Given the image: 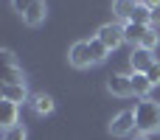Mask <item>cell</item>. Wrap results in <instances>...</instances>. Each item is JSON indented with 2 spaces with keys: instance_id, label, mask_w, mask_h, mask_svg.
I'll list each match as a JSON object with an SVG mask.
<instances>
[{
  "instance_id": "obj_1",
  "label": "cell",
  "mask_w": 160,
  "mask_h": 140,
  "mask_svg": "<svg viewBox=\"0 0 160 140\" xmlns=\"http://www.w3.org/2000/svg\"><path fill=\"white\" fill-rule=\"evenodd\" d=\"M135 126L141 135H149L160 129V104L152 101V98H141L135 104Z\"/></svg>"
},
{
  "instance_id": "obj_2",
  "label": "cell",
  "mask_w": 160,
  "mask_h": 140,
  "mask_svg": "<svg viewBox=\"0 0 160 140\" xmlns=\"http://www.w3.org/2000/svg\"><path fill=\"white\" fill-rule=\"evenodd\" d=\"M132 129H138L135 126V112H118L112 121H110V132L115 135V138H127V135H132Z\"/></svg>"
},
{
  "instance_id": "obj_3",
  "label": "cell",
  "mask_w": 160,
  "mask_h": 140,
  "mask_svg": "<svg viewBox=\"0 0 160 140\" xmlns=\"http://www.w3.org/2000/svg\"><path fill=\"white\" fill-rule=\"evenodd\" d=\"M110 51H115L121 42H124V25H115V22H107V25H101L98 28V34H96Z\"/></svg>"
},
{
  "instance_id": "obj_4",
  "label": "cell",
  "mask_w": 160,
  "mask_h": 140,
  "mask_svg": "<svg viewBox=\"0 0 160 140\" xmlns=\"http://www.w3.org/2000/svg\"><path fill=\"white\" fill-rule=\"evenodd\" d=\"M107 90L118 98H127L132 95V76H124V73H112L107 76Z\"/></svg>"
},
{
  "instance_id": "obj_5",
  "label": "cell",
  "mask_w": 160,
  "mask_h": 140,
  "mask_svg": "<svg viewBox=\"0 0 160 140\" xmlns=\"http://www.w3.org/2000/svg\"><path fill=\"white\" fill-rule=\"evenodd\" d=\"M155 53L146 51V48H132V56H129V65H132V73H146L152 65H155Z\"/></svg>"
},
{
  "instance_id": "obj_6",
  "label": "cell",
  "mask_w": 160,
  "mask_h": 140,
  "mask_svg": "<svg viewBox=\"0 0 160 140\" xmlns=\"http://www.w3.org/2000/svg\"><path fill=\"white\" fill-rule=\"evenodd\" d=\"M68 59H70V65L79 67V70H82V67H90V65H93L90 45H87V42H76V45L70 48V56H68Z\"/></svg>"
},
{
  "instance_id": "obj_7",
  "label": "cell",
  "mask_w": 160,
  "mask_h": 140,
  "mask_svg": "<svg viewBox=\"0 0 160 140\" xmlns=\"http://www.w3.org/2000/svg\"><path fill=\"white\" fill-rule=\"evenodd\" d=\"M149 28H152V25H138V22H129V20H127V22H124V42H129V45L138 48L141 39H143V34H146Z\"/></svg>"
},
{
  "instance_id": "obj_8",
  "label": "cell",
  "mask_w": 160,
  "mask_h": 140,
  "mask_svg": "<svg viewBox=\"0 0 160 140\" xmlns=\"http://www.w3.org/2000/svg\"><path fill=\"white\" fill-rule=\"evenodd\" d=\"M0 95H3L6 101H11V104H20V101L28 98L25 84H0Z\"/></svg>"
},
{
  "instance_id": "obj_9",
  "label": "cell",
  "mask_w": 160,
  "mask_h": 140,
  "mask_svg": "<svg viewBox=\"0 0 160 140\" xmlns=\"http://www.w3.org/2000/svg\"><path fill=\"white\" fill-rule=\"evenodd\" d=\"M45 11H48V8H45V0H37V3H34V6H31L28 11L22 14V20H25V25H31V28H37V25H39V22L45 20Z\"/></svg>"
},
{
  "instance_id": "obj_10",
  "label": "cell",
  "mask_w": 160,
  "mask_h": 140,
  "mask_svg": "<svg viewBox=\"0 0 160 140\" xmlns=\"http://www.w3.org/2000/svg\"><path fill=\"white\" fill-rule=\"evenodd\" d=\"M129 22H138V25H152V6L141 0V3L135 6V11L129 14Z\"/></svg>"
},
{
  "instance_id": "obj_11",
  "label": "cell",
  "mask_w": 160,
  "mask_h": 140,
  "mask_svg": "<svg viewBox=\"0 0 160 140\" xmlns=\"http://www.w3.org/2000/svg\"><path fill=\"white\" fill-rule=\"evenodd\" d=\"M0 123H3V129H8V126H14L17 123V104H11V101H0Z\"/></svg>"
},
{
  "instance_id": "obj_12",
  "label": "cell",
  "mask_w": 160,
  "mask_h": 140,
  "mask_svg": "<svg viewBox=\"0 0 160 140\" xmlns=\"http://www.w3.org/2000/svg\"><path fill=\"white\" fill-rule=\"evenodd\" d=\"M31 109H34L37 115H48V112H53V98L45 95V93H39V95L31 98Z\"/></svg>"
},
{
  "instance_id": "obj_13",
  "label": "cell",
  "mask_w": 160,
  "mask_h": 140,
  "mask_svg": "<svg viewBox=\"0 0 160 140\" xmlns=\"http://www.w3.org/2000/svg\"><path fill=\"white\" fill-rule=\"evenodd\" d=\"M152 90V81L146 79V73H132V95L146 98V93Z\"/></svg>"
},
{
  "instance_id": "obj_14",
  "label": "cell",
  "mask_w": 160,
  "mask_h": 140,
  "mask_svg": "<svg viewBox=\"0 0 160 140\" xmlns=\"http://www.w3.org/2000/svg\"><path fill=\"white\" fill-rule=\"evenodd\" d=\"M138 3H141V0H115V3H112V14L121 17V20H129V14L135 11Z\"/></svg>"
},
{
  "instance_id": "obj_15",
  "label": "cell",
  "mask_w": 160,
  "mask_h": 140,
  "mask_svg": "<svg viewBox=\"0 0 160 140\" xmlns=\"http://www.w3.org/2000/svg\"><path fill=\"white\" fill-rule=\"evenodd\" d=\"M87 45H90V53H93V62H104V59L110 56V48H107V45H104V42H101L98 36H93V39H90Z\"/></svg>"
},
{
  "instance_id": "obj_16",
  "label": "cell",
  "mask_w": 160,
  "mask_h": 140,
  "mask_svg": "<svg viewBox=\"0 0 160 140\" xmlns=\"http://www.w3.org/2000/svg\"><path fill=\"white\" fill-rule=\"evenodd\" d=\"M3 84H22V70L17 67V65H11V67H3Z\"/></svg>"
},
{
  "instance_id": "obj_17",
  "label": "cell",
  "mask_w": 160,
  "mask_h": 140,
  "mask_svg": "<svg viewBox=\"0 0 160 140\" xmlns=\"http://www.w3.org/2000/svg\"><path fill=\"white\" fill-rule=\"evenodd\" d=\"M3 140H25V129H22V123H14V126L3 129Z\"/></svg>"
},
{
  "instance_id": "obj_18",
  "label": "cell",
  "mask_w": 160,
  "mask_h": 140,
  "mask_svg": "<svg viewBox=\"0 0 160 140\" xmlns=\"http://www.w3.org/2000/svg\"><path fill=\"white\" fill-rule=\"evenodd\" d=\"M138 48H146V51H155L158 48V31L155 28H149L146 34H143V39H141V45Z\"/></svg>"
},
{
  "instance_id": "obj_19",
  "label": "cell",
  "mask_w": 160,
  "mask_h": 140,
  "mask_svg": "<svg viewBox=\"0 0 160 140\" xmlns=\"http://www.w3.org/2000/svg\"><path fill=\"white\" fill-rule=\"evenodd\" d=\"M146 79L152 81V87H155V84H160V62H155V65L146 70Z\"/></svg>"
},
{
  "instance_id": "obj_20",
  "label": "cell",
  "mask_w": 160,
  "mask_h": 140,
  "mask_svg": "<svg viewBox=\"0 0 160 140\" xmlns=\"http://www.w3.org/2000/svg\"><path fill=\"white\" fill-rule=\"evenodd\" d=\"M11 3H14V11L25 14V11H28V8H31V6H34L37 0H11Z\"/></svg>"
},
{
  "instance_id": "obj_21",
  "label": "cell",
  "mask_w": 160,
  "mask_h": 140,
  "mask_svg": "<svg viewBox=\"0 0 160 140\" xmlns=\"http://www.w3.org/2000/svg\"><path fill=\"white\" fill-rule=\"evenodd\" d=\"M0 59H3V67H11L14 65V53L11 51H0Z\"/></svg>"
},
{
  "instance_id": "obj_22",
  "label": "cell",
  "mask_w": 160,
  "mask_h": 140,
  "mask_svg": "<svg viewBox=\"0 0 160 140\" xmlns=\"http://www.w3.org/2000/svg\"><path fill=\"white\" fill-rule=\"evenodd\" d=\"M152 22H155V25H160V6H155V8H152Z\"/></svg>"
},
{
  "instance_id": "obj_23",
  "label": "cell",
  "mask_w": 160,
  "mask_h": 140,
  "mask_svg": "<svg viewBox=\"0 0 160 140\" xmlns=\"http://www.w3.org/2000/svg\"><path fill=\"white\" fill-rule=\"evenodd\" d=\"M132 140H149V138H146V135H141V132H138V135H135V138H132Z\"/></svg>"
}]
</instances>
